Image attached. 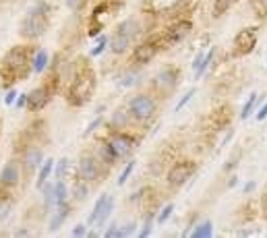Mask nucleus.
<instances>
[{"label":"nucleus","instance_id":"nucleus-1","mask_svg":"<svg viewBox=\"0 0 267 238\" xmlns=\"http://www.w3.org/2000/svg\"><path fill=\"white\" fill-rule=\"evenodd\" d=\"M37 46L33 44H19L6 52L0 58V79H2V89H11L17 81L27 79L33 73L31 60Z\"/></svg>","mask_w":267,"mask_h":238},{"label":"nucleus","instance_id":"nucleus-2","mask_svg":"<svg viewBox=\"0 0 267 238\" xmlns=\"http://www.w3.org/2000/svg\"><path fill=\"white\" fill-rule=\"evenodd\" d=\"M95 71L91 68L87 58H79L73 64L71 73V83L66 87V102L73 108H83L85 104H89V99L95 94Z\"/></svg>","mask_w":267,"mask_h":238},{"label":"nucleus","instance_id":"nucleus-3","mask_svg":"<svg viewBox=\"0 0 267 238\" xmlns=\"http://www.w3.org/2000/svg\"><path fill=\"white\" fill-rule=\"evenodd\" d=\"M145 23L141 21V17H128L125 19L120 25L114 29L108 42V48L112 50V54L123 56L125 52H128V48L133 46V42L145 32Z\"/></svg>","mask_w":267,"mask_h":238},{"label":"nucleus","instance_id":"nucleus-4","mask_svg":"<svg viewBox=\"0 0 267 238\" xmlns=\"http://www.w3.org/2000/svg\"><path fill=\"white\" fill-rule=\"evenodd\" d=\"M157 97L151 95V94H135L126 104V110H128V116H131L133 122L137 125H147L156 118L157 114Z\"/></svg>","mask_w":267,"mask_h":238},{"label":"nucleus","instance_id":"nucleus-5","mask_svg":"<svg viewBox=\"0 0 267 238\" xmlns=\"http://www.w3.org/2000/svg\"><path fill=\"white\" fill-rule=\"evenodd\" d=\"M48 27H50V15L35 11L31 6L19 23V35L25 42H35L48 32Z\"/></svg>","mask_w":267,"mask_h":238},{"label":"nucleus","instance_id":"nucleus-6","mask_svg":"<svg viewBox=\"0 0 267 238\" xmlns=\"http://www.w3.org/2000/svg\"><path fill=\"white\" fill-rule=\"evenodd\" d=\"M180 68L176 64H164L151 79V89L159 97H170L180 83Z\"/></svg>","mask_w":267,"mask_h":238},{"label":"nucleus","instance_id":"nucleus-7","mask_svg":"<svg viewBox=\"0 0 267 238\" xmlns=\"http://www.w3.org/2000/svg\"><path fill=\"white\" fill-rule=\"evenodd\" d=\"M110 168L104 166L100 159L94 156V151L91 153H83L79 158V164H77V178L81 180H87L89 184L94 182H100L106 174H108Z\"/></svg>","mask_w":267,"mask_h":238},{"label":"nucleus","instance_id":"nucleus-8","mask_svg":"<svg viewBox=\"0 0 267 238\" xmlns=\"http://www.w3.org/2000/svg\"><path fill=\"white\" fill-rule=\"evenodd\" d=\"M197 172V162L195 159H178V162H174L170 168H168L166 172V182L170 189H180L185 187V184L193 178Z\"/></svg>","mask_w":267,"mask_h":238},{"label":"nucleus","instance_id":"nucleus-9","mask_svg":"<svg viewBox=\"0 0 267 238\" xmlns=\"http://www.w3.org/2000/svg\"><path fill=\"white\" fill-rule=\"evenodd\" d=\"M162 48H166V44L162 37H151V40H143L141 44H137L133 48V54H131V63L135 66H145L149 64L151 60H154L159 52H162Z\"/></svg>","mask_w":267,"mask_h":238},{"label":"nucleus","instance_id":"nucleus-10","mask_svg":"<svg viewBox=\"0 0 267 238\" xmlns=\"http://www.w3.org/2000/svg\"><path fill=\"white\" fill-rule=\"evenodd\" d=\"M257 35H259V33H257V27H245V29H240V32L234 35V40H232L230 58H242V56L251 54V52L255 50L257 42H259Z\"/></svg>","mask_w":267,"mask_h":238},{"label":"nucleus","instance_id":"nucleus-11","mask_svg":"<svg viewBox=\"0 0 267 238\" xmlns=\"http://www.w3.org/2000/svg\"><path fill=\"white\" fill-rule=\"evenodd\" d=\"M44 149L37 143H27L19 147V162L23 172L31 176L35 170H40V166L44 164Z\"/></svg>","mask_w":267,"mask_h":238},{"label":"nucleus","instance_id":"nucleus-12","mask_svg":"<svg viewBox=\"0 0 267 238\" xmlns=\"http://www.w3.org/2000/svg\"><path fill=\"white\" fill-rule=\"evenodd\" d=\"M110 143V147L114 149V153H116L118 159H125L128 158L131 153L135 151V147L139 145V139L137 137H133L128 130H116V133H110L108 139H106Z\"/></svg>","mask_w":267,"mask_h":238},{"label":"nucleus","instance_id":"nucleus-13","mask_svg":"<svg viewBox=\"0 0 267 238\" xmlns=\"http://www.w3.org/2000/svg\"><path fill=\"white\" fill-rule=\"evenodd\" d=\"M190 32H193V23H190L188 19H178V21H172L159 37L164 40L166 46H174V44L185 42L190 35Z\"/></svg>","mask_w":267,"mask_h":238},{"label":"nucleus","instance_id":"nucleus-14","mask_svg":"<svg viewBox=\"0 0 267 238\" xmlns=\"http://www.w3.org/2000/svg\"><path fill=\"white\" fill-rule=\"evenodd\" d=\"M21 176H23V168H21V162H19V158H13L9 159L2 168H0V184L6 189H15V187H19V182H21Z\"/></svg>","mask_w":267,"mask_h":238},{"label":"nucleus","instance_id":"nucleus-15","mask_svg":"<svg viewBox=\"0 0 267 238\" xmlns=\"http://www.w3.org/2000/svg\"><path fill=\"white\" fill-rule=\"evenodd\" d=\"M73 213V205L64 201V203H58L54 207V213H52V218H50V224H48V232H58L60 226L64 224V222L68 220V216Z\"/></svg>","mask_w":267,"mask_h":238},{"label":"nucleus","instance_id":"nucleus-16","mask_svg":"<svg viewBox=\"0 0 267 238\" xmlns=\"http://www.w3.org/2000/svg\"><path fill=\"white\" fill-rule=\"evenodd\" d=\"M94 156L100 159V162L104 164V166H108V168H112L114 164L118 162V158H116V153H114V149L110 147V143L108 141H97V145L94 147Z\"/></svg>","mask_w":267,"mask_h":238},{"label":"nucleus","instance_id":"nucleus-17","mask_svg":"<svg viewBox=\"0 0 267 238\" xmlns=\"http://www.w3.org/2000/svg\"><path fill=\"white\" fill-rule=\"evenodd\" d=\"M128 125H131V116H128L126 108H118L110 114L108 118V128L110 133H116V130H128Z\"/></svg>","mask_w":267,"mask_h":238},{"label":"nucleus","instance_id":"nucleus-18","mask_svg":"<svg viewBox=\"0 0 267 238\" xmlns=\"http://www.w3.org/2000/svg\"><path fill=\"white\" fill-rule=\"evenodd\" d=\"M50 66V54L46 52L44 48H37L35 54H33V60H31V68L35 75H42L46 73V68Z\"/></svg>","mask_w":267,"mask_h":238},{"label":"nucleus","instance_id":"nucleus-19","mask_svg":"<svg viewBox=\"0 0 267 238\" xmlns=\"http://www.w3.org/2000/svg\"><path fill=\"white\" fill-rule=\"evenodd\" d=\"M139 81H141V73H139V68H137L135 64H133L131 68H126V71L118 77V85L123 87V89L133 87V85H137Z\"/></svg>","mask_w":267,"mask_h":238},{"label":"nucleus","instance_id":"nucleus-20","mask_svg":"<svg viewBox=\"0 0 267 238\" xmlns=\"http://www.w3.org/2000/svg\"><path fill=\"white\" fill-rule=\"evenodd\" d=\"M52 172H54V159H44V164L40 166V170H37V176H35V189L40 190L46 180L52 176Z\"/></svg>","mask_w":267,"mask_h":238},{"label":"nucleus","instance_id":"nucleus-21","mask_svg":"<svg viewBox=\"0 0 267 238\" xmlns=\"http://www.w3.org/2000/svg\"><path fill=\"white\" fill-rule=\"evenodd\" d=\"M42 190V199H44V209L46 211H54L56 207V195H54V182H48L40 189Z\"/></svg>","mask_w":267,"mask_h":238},{"label":"nucleus","instance_id":"nucleus-22","mask_svg":"<svg viewBox=\"0 0 267 238\" xmlns=\"http://www.w3.org/2000/svg\"><path fill=\"white\" fill-rule=\"evenodd\" d=\"M71 195H73V199H75L77 203L85 201V199L89 197V182H87V180H81V178H77V176H75V184H73Z\"/></svg>","mask_w":267,"mask_h":238},{"label":"nucleus","instance_id":"nucleus-23","mask_svg":"<svg viewBox=\"0 0 267 238\" xmlns=\"http://www.w3.org/2000/svg\"><path fill=\"white\" fill-rule=\"evenodd\" d=\"M213 234V222L211 220H203L199 222L193 230L188 232V236H193V238H209Z\"/></svg>","mask_w":267,"mask_h":238},{"label":"nucleus","instance_id":"nucleus-24","mask_svg":"<svg viewBox=\"0 0 267 238\" xmlns=\"http://www.w3.org/2000/svg\"><path fill=\"white\" fill-rule=\"evenodd\" d=\"M112 209H114V197L108 195V197H106V203L102 207V211H100V218H97V222H95V228H104L106 226V222H108L110 216H112Z\"/></svg>","mask_w":267,"mask_h":238},{"label":"nucleus","instance_id":"nucleus-25","mask_svg":"<svg viewBox=\"0 0 267 238\" xmlns=\"http://www.w3.org/2000/svg\"><path fill=\"white\" fill-rule=\"evenodd\" d=\"M216 54H218V48H211V50L205 52L201 64L195 68V79H201V77L205 75V71H207V68L211 66V63H213V58H216Z\"/></svg>","mask_w":267,"mask_h":238},{"label":"nucleus","instance_id":"nucleus-26","mask_svg":"<svg viewBox=\"0 0 267 238\" xmlns=\"http://www.w3.org/2000/svg\"><path fill=\"white\" fill-rule=\"evenodd\" d=\"M106 197H108L106 193L97 197L94 209H91V213L87 216V226H89V228H95V222H97V218H100V211H102V207H104V203H106Z\"/></svg>","mask_w":267,"mask_h":238},{"label":"nucleus","instance_id":"nucleus-27","mask_svg":"<svg viewBox=\"0 0 267 238\" xmlns=\"http://www.w3.org/2000/svg\"><path fill=\"white\" fill-rule=\"evenodd\" d=\"M259 104H261V102H259V95H257V94H251L249 99H247V104L242 106V110H240V120L251 118V114L255 112V108H257Z\"/></svg>","mask_w":267,"mask_h":238},{"label":"nucleus","instance_id":"nucleus-28","mask_svg":"<svg viewBox=\"0 0 267 238\" xmlns=\"http://www.w3.org/2000/svg\"><path fill=\"white\" fill-rule=\"evenodd\" d=\"M238 0H213V17H222L230 9H234V4Z\"/></svg>","mask_w":267,"mask_h":238},{"label":"nucleus","instance_id":"nucleus-29","mask_svg":"<svg viewBox=\"0 0 267 238\" xmlns=\"http://www.w3.org/2000/svg\"><path fill=\"white\" fill-rule=\"evenodd\" d=\"M54 195H56V205L68 201V195H71V193H68V187H66L64 178H58L54 182Z\"/></svg>","mask_w":267,"mask_h":238},{"label":"nucleus","instance_id":"nucleus-30","mask_svg":"<svg viewBox=\"0 0 267 238\" xmlns=\"http://www.w3.org/2000/svg\"><path fill=\"white\" fill-rule=\"evenodd\" d=\"M154 222H156V209H149L147 216H145L143 228L139 230V238H147L151 236V230H154Z\"/></svg>","mask_w":267,"mask_h":238},{"label":"nucleus","instance_id":"nucleus-31","mask_svg":"<svg viewBox=\"0 0 267 238\" xmlns=\"http://www.w3.org/2000/svg\"><path fill=\"white\" fill-rule=\"evenodd\" d=\"M68 168H71V159H68V158H60L58 162L54 164V172H52V174L56 176V180L58 178H64V176L68 174Z\"/></svg>","mask_w":267,"mask_h":238},{"label":"nucleus","instance_id":"nucleus-32","mask_svg":"<svg viewBox=\"0 0 267 238\" xmlns=\"http://www.w3.org/2000/svg\"><path fill=\"white\" fill-rule=\"evenodd\" d=\"M249 4L259 19H267V0H249Z\"/></svg>","mask_w":267,"mask_h":238},{"label":"nucleus","instance_id":"nucleus-33","mask_svg":"<svg viewBox=\"0 0 267 238\" xmlns=\"http://www.w3.org/2000/svg\"><path fill=\"white\" fill-rule=\"evenodd\" d=\"M108 42H110V35H104V33H100V35H97V40H95V44H97V46H95V48L89 52V56H94V58H95V56H100L102 52H104L106 48H108Z\"/></svg>","mask_w":267,"mask_h":238},{"label":"nucleus","instance_id":"nucleus-34","mask_svg":"<svg viewBox=\"0 0 267 238\" xmlns=\"http://www.w3.org/2000/svg\"><path fill=\"white\" fill-rule=\"evenodd\" d=\"M135 166H137V162L135 159H131V162H128L126 166H125V170L120 172V176H118V187H123V184H126V180L131 178V174H133V170H135Z\"/></svg>","mask_w":267,"mask_h":238},{"label":"nucleus","instance_id":"nucleus-35","mask_svg":"<svg viewBox=\"0 0 267 238\" xmlns=\"http://www.w3.org/2000/svg\"><path fill=\"white\" fill-rule=\"evenodd\" d=\"M172 213H174V203H168V205L162 207V211L157 213L156 222H157V224H166V222L172 218Z\"/></svg>","mask_w":267,"mask_h":238},{"label":"nucleus","instance_id":"nucleus-36","mask_svg":"<svg viewBox=\"0 0 267 238\" xmlns=\"http://www.w3.org/2000/svg\"><path fill=\"white\" fill-rule=\"evenodd\" d=\"M137 230V222H126L125 226H118V236L116 238H126V236H133Z\"/></svg>","mask_w":267,"mask_h":238},{"label":"nucleus","instance_id":"nucleus-37","mask_svg":"<svg viewBox=\"0 0 267 238\" xmlns=\"http://www.w3.org/2000/svg\"><path fill=\"white\" fill-rule=\"evenodd\" d=\"M195 94H197V91H195V87H193V89H188L187 94H185V95H182V97L178 99V104H176V108H174V110H176V112H180V110L185 108V106L190 102V99H193V95H195Z\"/></svg>","mask_w":267,"mask_h":238},{"label":"nucleus","instance_id":"nucleus-38","mask_svg":"<svg viewBox=\"0 0 267 238\" xmlns=\"http://www.w3.org/2000/svg\"><path fill=\"white\" fill-rule=\"evenodd\" d=\"M102 122H104V118L102 116H97V118H94V120H91L89 122V125H87V128H85V133H83V137H89L91 133H94V130L97 128V127H100L102 125Z\"/></svg>","mask_w":267,"mask_h":238},{"label":"nucleus","instance_id":"nucleus-39","mask_svg":"<svg viewBox=\"0 0 267 238\" xmlns=\"http://www.w3.org/2000/svg\"><path fill=\"white\" fill-rule=\"evenodd\" d=\"M87 4V0H66V6L71 11H83Z\"/></svg>","mask_w":267,"mask_h":238},{"label":"nucleus","instance_id":"nucleus-40","mask_svg":"<svg viewBox=\"0 0 267 238\" xmlns=\"http://www.w3.org/2000/svg\"><path fill=\"white\" fill-rule=\"evenodd\" d=\"M118 226L120 224H116V222H112V224L106 228V232H104V238H116L118 236Z\"/></svg>","mask_w":267,"mask_h":238},{"label":"nucleus","instance_id":"nucleus-41","mask_svg":"<svg viewBox=\"0 0 267 238\" xmlns=\"http://www.w3.org/2000/svg\"><path fill=\"white\" fill-rule=\"evenodd\" d=\"M17 95H19V94H17V91H15L13 87L6 89V94H4V104H6V106H13L15 102H17Z\"/></svg>","mask_w":267,"mask_h":238},{"label":"nucleus","instance_id":"nucleus-42","mask_svg":"<svg viewBox=\"0 0 267 238\" xmlns=\"http://www.w3.org/2000/svg\"><path fill=\"white\" fill-rule=\"evenodd\" d=\"M71 236H87V224H77L73 228Z\"/></svg>","mask_w":267,"mask_h":238},{"label":"nucleus","instance_id":"nucleus-43","mask_svg":"<svg viewBox=\"0 0 267 238\" xmlns=\"http://www.w3.org/2000/svg\"><path fill=\"white\" fill-rule=\"evenodd\" d=\"M15 106H17V108H27V94H19L17 95V102H15Z\"/></svg>","mask_w":267,"mask_h":238},{"label":"nucleus","instance_id":"nucleus-44","mask_svg":"<svg viewBox=\"0 0 267 238\" xmlns=\"http://www.w3.org/2000/svg\"><path fill=\"white\" fill-rule=\"evenodd\" d=\"M255 189H257V182H255V180H249V182H245V187H242V193H245V195H251Z\"/></svg>","mask_w":267,"mask_h":238},{"label":"nucleus","instance_id":"nucleus-45","mask_svg":"<svg viewBox=\"0 0 267 238\" xmlns=\"http://www.w3.org/2000/svg\"><path fill=\"white\" fill-rule=\"evenodd\" d=\"M265 118H267V102H265V104L261 106V108L257 110V120L261 122V120H265Z\"/></svg>","mask_w":267,"mask_h":238},{"label":"nucleus","instance_id":"nucleus-46","mask_svg":"<svg viewBox=\"0 0 267 238\" xmlns=\"http://www.w3.org/2000/svg\"><path fill=\"white\" fill-rule=\"evenodd\" d=\"M261 211H263V216L267 218V189H265V193L261 197Z\"/></svg>","mask_w":267,"mask_h":238},{"label":"nucleus","instance_id":"nucleus-47","mask_svg":"<svg viewBox=\"0 0 267 238\" xmlns=\"http://www.w3.org/2000/svg\"><path fill=\"white\" fill-rule=\"evenodd\" d=\"M203 56H205V52H199V54H197V58L193 60V71H195V68H197V66H199V64H201V60H203Z\"/></svg>","mask_w":267,"mask_h":238},{"label":"nucleus","instance_id":"nucleus-48","mask_svg":"<svg viewBox=\"0 0 267 238\" xmlns=\"http://www.w3.org/2000/svg\"><path fill=\"white\" fill-rule=\"evenodd\" d=\"M29 234H31V232H29L27 228H19L17 232H15V236H29Z\"/></svg>","mask_w":267,"mask_h":238},{"label":"nucleus","instance_id":"nucleus-49","mask_svg":"<svg viewBox=\"0 0 267 238\" xmlns=\"http://www.w3.org/2000/svg\"><path fill=\"white\" fill-rule=\"evenodd\" d=\"M236 182H238V178H236V176H232V178H230V182H228V187H230V189H232V187H234V184H236Z\"/></svg>","mask_w":267,"mask_h":238},{"label":"nucleus","instance_id":"nucleus-50","mask_svg":"<svg viewBox=\"0 0 267 238\" xmlns=\"http://www.w3.org/2000/svg\"><path fill=\"white\" fill-rule=\"evenodd\" d=\"M174 2H176V4H187L188 0H174Z\"/></svg>","mask_w":267,"mask_h":238},{"label":"nucleus","instance_id":"nucleus-51","mask_svg":"<svg viewBox=\"0 0 267 238\" xmlns=\"http://www.w3.org/2000/svg\"><path fill=\"white\" fill-rule=\"evenodd\" d=\"M0 137H2V118H0Z\"/></svg>","mask_w":267,"mask_h":238}]
</instances>
